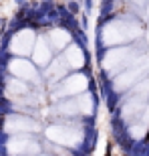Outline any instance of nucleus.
I'll use <instances>...</instances> for the list:
<instances>
[{"mask_svg":"<svg viewBox=\"0 0 149 156\" xmlns=\"http://www.w3.org/2000/svg\"><path fill=\"white\" fill-rule=\"evenodd\" d=\"M135 2H141V0H135Z\"/></svg>","mask_w":149,"mask_h":156,"instance_id":"dca6fc26","label":"nucleus"},{"mask_svg":"<svg viewBox=\"0 0 149 156\" xmlns=\"http://www.w3.org/2000/svg\"><path fill=\"white\" fill-rule=\"evenodd\" d=\"M127 29H131L129 24H123V23H111L107 24L101 33V41H103V45L111 47V45H117L121 41L129 39V37H135V33H125Z\"/></svg>","mask_w":149,"mask_h":156,"instance_id":"6e6552de","label":"nucleus"},{"mask_svg":"<svg viewBox=\"0 0 149 156\" xmlns=\"http://www.w3.org/2000/svg\"><path fill=\"white\" fill-rule=\"evenodd\" d=\"M89 87V77L83 75V73H73V75H65L63 79L55 83L51 87L52 91V99H65V98H73V95H79V93L87 91Z\"/></svg>","mask_w":149,"mask_h":156,"instance_id":"7ed1b4c3","label":"nucleus"},{"mask_svg":"<svg viewBox=\"0 0 149 156\" xmlns=\"http://www.w3.org/2000/svg\"><path fill=\"white\" fill-rule=\"evenodd\" d=\"M14 2H16V4H24V2H26V0H14Z\"/></svg>","mask_w":149,"mask_h":156,"instance_id":"2eb2a0df","label":"nucleus"},{"mask_svg":"<svg viewBox=\"0 0 149 156\" xmlns=\"http://www.w3.org/2000/svg\"><path fill=\"white\" fill-rule=\"evenodd\" d=\"M30 93V87H28V81L24 79H18V77H8L4 81V98L6 99H12V101H16L18 98H22Z\"/></svg>","mask_w":149,"mask_h":156,"instance_id":"f8f14e48","label":"nucleus"},{"mask_svg":"<svg viewBox=\"0 0 149 156\" xmlns=\"http://www.w3.org/2000/svg\"><path fill=\"white\" fill-rule=\"evenodd\" d=\"M35 41H36V33L32 29H28V27L26 29H20L10 37V41H8V51L12 55H18V57H28L32 47H35Z\"/></svg>","mask_w":149,"mask_h":156,"instance_id":"423d86ee","label":"nucleus"},{"mask_svg":"<svg viewBox=\"0 0 149 156\" xmlns=\"http://www.w3.org/2000/svg\"><path fill=\"white\" fill-rule=\"evenodd\" d=\"M48 43H51L52 51H63L67 45H71V41H73V35H71L67 29H52L48 30V35H46Z\"/></svg>","mask_w":149,"mask_h":156,"instance_id":"ddd939ff","label":"nucleus"},{"mask_svg":"<svg viewBox=\"0 0 149 156\" xmlns=\"http://www.w3.org/2000/svg\"><path fill=\"white\" fill-rule=\"evenodd\" d=\"M69 67H67V63H65L61 57L57 59H51L48 61V65L45 67V79L48 81V85H55V83H58V81L63 79L65 75H69Z\"/></svg>","mask_w":149,"mask_h":156,"instance_id":"9b49d317","label":"nucleus"},{"mask_svg":"<svg viewBox=\"0 0 149 156\" xmlns=\"http://www.w3.org/2000/svg\"><path fill=\"white\" fill-rule=\"evenodd\" d=\"M6 69L12 77H18V79H24L28 83H35V85H40V73H38V67H36L32 61H28L26 57H14L8 61Z\"/></svg>","mask_w":149,"mask_h":156,"instance_id":"20e7f679","label":"nucleus"},{"mask_svg":"<svg viewBox=\"0 0 149 156\" xmlns=\"http://www.w3.org/2000/svg\"><path fill=\"white\" fill-rule=\"evenodd\" d=\"M95 110V99L89 91H83L73 98H65L55 105V114L61 118H73V116H91Z\"/></svg>","mask_w":149,"mask_h":156,"instance_id":"f03ea898","label":"nucleus"},{"mask_svg":"<svg viewBox=\"0 0 149 156\" xmlns=\"http://www.w3.org/2000/svg\"><path fill=\"white\" fill-rule=\"evenodd\" d=\"M4 150L8 154H40L42 144L30 134H10Z\"/></svg>","mask_w":149,"mask_h":156,"instance_id":"39448f33","label":"nucleus"},{"mask_svg":"<svg viewBox=\"0 0 149 156\" xmlns=\"http://www.w3.org/2000/svg\"><path fill=\"white\" fill-rule=\"evenodd\" d=\"M4 132L8 134H38L40 132V122L28 116H18V114H10L4 120Z\"/></svg>","mask_w":149,"mask_h":156,"instance_id":"0eeeda50","label":"nucleus"},{"mask_svg":"<svg viewBox=\"0 0 149 156\" xmlns=\"http://www.w3.org/2000/svg\"><path fill=\"white\" fill-rule=\"evenodd\" d=\"M45 136L48 142L55 146H63V148H79L85 142V126L83 124H51L45 130Z\"/></svg>","mask_w":149,"mask_h":156,"instance_id":"f257e3e1","label":"nucleus"},{"mask_svg":"<svg viewBox=\"0 0 149 156\" xmlns=\"http://www.w3.org/2000/svg\"><path fill=\"white\" fill-rule=\"evenodd\" d=\"M30 57H32V63L38 69H45L46 65H48V61L52 59V47H51L46 37H36L35 47L30 51Z\"/></svg>","mask_w":149,"mask_h":156,"instance_id":"1a4fd4ad","label":"nucleus"},{"mask_svg":"<svg viewBox=\"0 0 149 156\" xmlns=\"http://www.w3.org/2000/svg\"><path fill=\"white\" fill-rule=\"evenodd\" d=\"M69 10L71 12H79V4H77V2H71V4H69Z\"/></svg>","mask_w":149,"mask_h":156,"instance_id":"4468645a","label":"nucleus"},{"mask_svg":"<svg viewBox=\"0 0 149 156\" xmlns=\"http://www.w3.org/2000/svg\"><path fill=\"white\" fill-rule=\"evenodd\" d=\"M61 59L67 63V67H69V69H74V71L81 69V67L87 63L85 51H83L79 45H73V43H71V45H67L63 51H61Z\"/></svg>","mask_w":149,"mask_h":156,"instance_id":"9d476101","label":"nucleus"}]
</instances>
